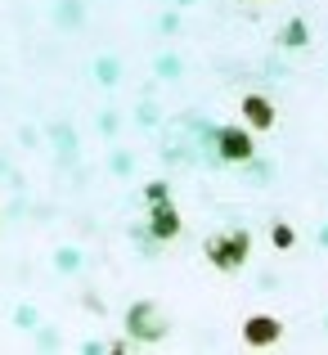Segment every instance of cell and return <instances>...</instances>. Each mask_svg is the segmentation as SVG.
I'll use <instances>...</instances> for the list:
<instances>
[{"instance_id": "6da1fadb", "label": "cell", "mask_w": 328, "mask_h": 355, "mask_svg": "<svg viewBox=\"0 0 328 355\" xmlns=\"http://www.w3.org/2000/svg\"><path fill=\"white\" fill-rule=\"evenodd\" d=\"M202 252H207V261H212L216 270H239L243 261H248V252H252V234H248V230L212 234L207 243H202Z\"/></svg>"}, {"instance_id": "7a4b0ae2", "label": "cell", "mask_w": 328, "mask_h": 355, "mask_svg": "<svg viewBox=\"0 0 328 355\" xmlns=\"http://www.w3.org/2000/svg\"><path fill=\"white\" fill-rule=\"evenodd\" d=\"M166 333H171V324H166V315L153 302H135L126 311V338L130 342H162Z\"/></svg>"}, {"instance_id": "3957f363", "label": "cell", "mask_w": 328, "mask_h": 355, "mask_svg": "<svg viewBox=\"0 0 328 355\" xmlns=\"http://www.w3.org/2000/svg\"><path fill=\"white\" fill-rule=\"evenodd\" d=\"M212 148H216L221 162H252L257 157V144H252L248 126H216L212 130Z\"/></svg>"}, {"instance_id": "277c9868", "label": "cell", "mask_w": 328, "mask_h": 355, "mask_svg": "<svg viewBox=\"0 0 328 355\" xmlns=\"http://www.w3.org/2000/svg\"><path fill=\"white\" fill-rule=\"evenodd\" d=\"M180 230H184V220H180V211L171 207V198L148 202V234H153L157 243H171Z\"/></svg>"}, {"instance_id": "5b68a950", "label": "cell", "mask_w": 328, "mask_h": 355, "mask_svg": "<svg viewBox=\"0 0 328 355\" xmlns=\"http://www.w3.org/2000/svg\"><path fill=\"white\" fill-rule=\"evenodd\" d=\"M279 333H284V324H279L275 315H252V320L243 324V342H248V347H275Z\"/></svg>"}, {"instance_id": "8992f818", "label": "cell", "mask_w": 328, "mask_h": 355, "mask_svg": "<svg viewBox=\"0 0 328 355\" xmlns=\"http://www.w3.org/2000/svg\"><path fill=\"white\" fill-rule=\"evenodd\" d=\"M243 121H248L252 130H270L275 126V104H270L266 95H243Z\"/></svg>"}, {"instance_id": "52a82bcc", "label": "cell", "mask_w": 328, "mask_h": 355, "mask_svg": "<svg viewBox=\"0 0 328 355\" xmlns=\"http://www.w3.org/2000/svg\"><path fill=\"white\" fill-rule=\"evenodd\" d=\"M279 45H284V50H302V45H311V27H306V18H288V23L279 27Z\"/></svg>"}, {"instance_id": "ba28073f", "label": "cell", "mask_w": 328, "mask_h": 355, "mask_svg": "<svg viewBox=\"0 0 328 355\" xmlns=\"http://www.w3.org/2000/svg\"><path fill=\"white\" fill-rule=\"evenodd\" d=\"M50 139H54V148H59L63 157L77 153V130H72L68 121H54V126H50Z\"/></svg>"}, {"instance_id": "9c48e42d", "label": "cell", "mask_w": 328, "mask_h": 355, "mask_svg": "<svg viewBox=\"0 0 328 355\" xmlns=\"http://www.w3.org/2000/svg\"><path fill=\"white\" fill-rule=\"evenodd\" d=\"M95 81H99V86H117V81H121V63L112 59V54H99V59H95Z\"/></svg>"}, {"instance_id": "30bf717a", "label": "cell", "mask_w": 328, "mask_h": 355, "mask_svg": "<svg viewBox=\"0 0 328 355\" xmlns=\"http://www.w3.org/2000/svg\"><path fill=\"white\" fill-rule=\"evenodd\" d=\"M54 18H59V27H81L86 9H81V0H59V5H54Z\"/></svg>"}, {"instance_id": "8fae6325", "label": "cell", "mask_w": 328, "mask_h": 355, "mask_svg": "<svg viewBox=\"0 0 328 355\" xmlns=\"http://www.w3.org/2000/svg\"><path fill=\"white\" fill-rule=\"evenodd\" d=\"M14 329H23V333L41 329V311H36V306H18L14 311Z\"/></svg>"}, {"instance_id": "7c38bea8", "label": "cell", "mask_w": 328, "mask_h": 355, "mask_svg": "<svg viewBox=\"0 0 328 355\" xmlns=\"http://www.w3.org/2000/svg\"><path fill=\"white\" fill-rule=\"evenodd\" d=\"M54 270H63V275L81 270V252L77 248H59V252H54Z\"/></svg>"}, {"instance_id": "4fadbf2b", "label": "cell", "mask_w": 328, "mask_h": 355, "mask_svg": "<svg viewBox=\"0 0 328 355\" xmlns=\"http://www.w3.org/2000/svg\"><path fill=\"white\" fill-rule=\"evenodd\" d=\"M153 72H157V77H166V81H171V77H180V59H175V54H157Z\"/></svg>"}, {"instance_id": "5bb4252c", "label": "cell", "mask_w": 328, "mask_h": 355, "mask_svg": "<svg viewBox=\"0 0 328 355\" xmlns=\"http://www.w3.org/2000/svg\"><path fill=\"white\" fill-rule=\"evenodd\" d=\"M270 243H275L279 252H284V248H293V243H297V234H293V225H284V220H279V225L270 230Z\"/></svg>"}, {"instance_id": "9a60e30c", "label": "cell", "mask_w": 328, "mask_h": 355, "mask_svg": "<svg viewBox=\"0 0 328 355\" xmlns=\"http://www.w3.org/2000/svg\"><path fill=\"white\" fill-rule=\"evenodd\" d=\"M166 193H171V189H166L162 180H153V184H148V189H144V202H162Z\"/></svg>"}, {"instance_id": "2e32d148", "label": "cell", "mask_w": 328, "mask_h": 355, "mask_svg": "<svg viewBox=\"0 0 328 355\" xmlns=\"http://www.w3.org/2000/svg\"><path fill=\"white\" fill-rule=\"evenodd\" d=\"M135 121H139V126H157V108H153V104H139Z\"/></svg>"}, {"instance_id": "e0dca14e", "label": "cell", "mask_w": 328, "mask_h": 355, "mask_svg": "<svg viewBox=\"0 0 328 355\" xmlns=\"http://www.w3.org/2000/svg\"><path fill=\"white\" fill-rule=\"evenodd\" d=\"M252 180H257V184H270V162H257V157H252Z\"/></svg>"}, {"instance_id": "ac0fdd59", "label": "cell", "mask_w": 328, "mask_h": 355, "mask_svg": "<svg viewBox=\"0 0 328 355\" xmlns=\"http://www.w3.org/2000/svg\"><path fill=\"white\" fill-rule=\"evenodd\" d=\"M112 171H117V175H130V153H112Z\"/></svg>"}, {"instance_id": "d6986e66", "label": "cell", "mask_w": 328, "mask_h": 355, "mask_svg": "<svg viewBox=\"0 0 328 355\" xmlns=\"http://www.w3.org/2000/svg\"><path fill=\"white\" fill-rule=\"evenodd\" d=\"M99 130H104V135H112V130H117V117L104 113V117H99Z\"/></svg>"}, {"instance_id": "ffe728a7", "label": "cell", "mask_w": 328, "mask_h": 355, "mask_svg": "<svg viewBox=\"0 0 328 355\" xmlns=\"http://www.w3.org/2000/svg\"><path fill=\"white\" fill-rule=\"evenodd\" d=\"M81 351H86V355H108V342H86Z\"/></svg>"}, {"instance_id": "44dd1931", "label": "cell", "mask_w": 328, "mask_h": 355, "mask_svg": "<svg viewBox=\"0 0 328 355\" xmlns=\"http://www.w3.org/2000/svg\"><path fill=\"white\" fill-rule=\"evenodd\" d=\"M266 77H288V72H284V63H279V59H270V63H266Z\"/></svg>"}, {"instance_id": "7402d4cb", "label": "cell", "mask_w": 328, "mask_h": 355, "mask_svg": "<svg viewBox=\"0 0 328 355\" xmlns=\"http://www.w3.org/2000/svg\"><path fill=\"white\" fill-rule=\"evenodd\" d=\"M157 27H162V32H175V27H180V18H175V14H162V23H157Z\"/></svg>"}, {"instance_id": "603a6c76", "label": "cell", "mask_w": 328, "mask_h": 355, "mask_svg": "<svg viewBox=\"0 0 328 355\" xmlns=\"http://www.w3.org/2000/svg\"><path fill=\"white\" fill-rule=\"evenodd\" d=\"M320 248H328V225H320Z\"/></svg>"}, {"instance_id": "cb8c5ba5", "label": "cell", "mask_w": 328, "mask_h": 355, "mask_svg": "<svg viewBox=\"0 0 328 355\" xmlns=\"http://www.w3.org/2000/svg\"><path fill=\"white\" fill-rule=\"evenodd\" d=\"M175 5H198V0H175Z\"/></svg>"}]
</instances>
